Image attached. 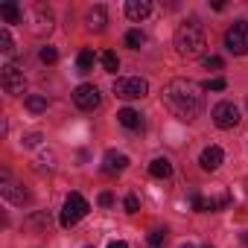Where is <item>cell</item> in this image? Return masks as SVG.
<instances>
[{"label":"cell","instance_id":"obj_35","mask_svg":"<svg viewBox=\"0 0 248 248\" xmlns=\"http://www.w3.org/2000/svg\"><path fill=\"white\" fill-rule=\"evenodd\" d=\"M85 248H91V245H85Z\"/></svg>","mask_w":248,"mask_h":248},{"label":"cell","instance_id":"obj_15","mask_svg":"<svg viewBox=\"0 0 248 248\" xmlns=\"http://www.w3.org/2000/svg\"><path fill=\"white\" fill-rule=\"evenodd\" d=\"M129 167V158L126 155H123V152H105V164H102V170L105 172H123V170H126Z\"/></svg>","mask_w":248,"mask_h":248},{"label":"cell","instance_id":"obj_33","mask_svg":"<svg viewBox=\"0 0 248 248\" xmlns=\"http://www.w3.org/2000/svg\"><path fill=\"white\" fill-rule=\"evenodd\" d=\"M202 248H213V245H202Z\"/></svg>","mask_w":248,"mask_h":248},{"label":"cell","instance_id":"obj_3","mask_svg":"<svg viewBox=\"0 0 248 248\" xmlns=\"http://www.w3.org/2000/svg\"><path fill=\"white\" fill-rule=\"evenodd\" d=\"M88 210H91V204H88V199L82 196V193H70L67 199H64V207H62V228H73L79 219H85L88 216Z\"/></svg>","mask_w":248,"mask_h":248},{"label":"cell","instance_id":"obj_6","mask_svg":"<svg viewBox=\"0 0 248 248\" xmlns=\"http://www.w3.org/2000/svg\"><path fill=\"white\" fill-rule=\"evenodd\" d=\"M0 82H3V91L9 96H21L27 91V79H24V70L18 64H6L3 73H0Z\"/></svg>","mask_w":248,"mask_h":248},{"label":"cell","instance_id":"obj_27","mask_svg":"<svg viewBox=\"0 0 248 248\" xmlns=\"http://www.w3.org/2000/svg\"><path fill=\"white\" fill-rule=\"evenodd\" d=\"M225 85H228L225 79H210V82H207L204 88H207V91H225Z\"/></svg>","mask_w":248,"mask_h":248},{"label":"cell","instance_id":"obj_9","mask_svg":"<svg viewBox=\"0 0 248 248\" xmlns=\"http://www.w3.org/2000/svg\"><path fill=\"white\" fill-rule=\"evenodd\" d=\"M0 190H3V196H6L12 204H24V202H30V193L21 190V184H12V181H9V172H3V187H0Z\"/></svg>","mask_w":248,"mask_h":248},{"label":"cell","instance_id":"obj_25","mask_svg":"<svg viewBox=\"0 0 248 248\" xmlns=\"http://www.w3.org/2000/svg\"><path fill=\"white\" fill-rule=\"evenodd\" d=\"M164 239H167V231H161V228H155V231L149 233V242H152V245H164Z\"/></svg>","mask_w":248,"mask_h":248},{"label":"cell","instance_id":"obj_32","mask_svg":"<svg viewBox=\"0 0 248 248\" xmlns=\"http://www.w3.org/2000/svg\"><path fill=\"white\" fill-rule=\"evenodd\" d=\"M181 248H193V245H181Z\"/></svg>","mask_w":248,"mask_h":248},{"label":"cell","instance_id":"obj_26","mask_svg":"<svg viewBox=\"0 0 248 248\" xmlns=\"http://www.w3.org/2000/svg\"><path fill=\"white\" fill-rule=\"evenodd\" d=\"M126 210H129V213H138V210H140L138 196H126Z\"/></svg>","mask_w":248,"mask_h":248},{"label":"cell","instance_id":"obj_1","mask_svg":"<svg viewBox=\"0 0 248 248\" xmlns=\"http://www.w3.org/2000/svg\"><path fill=\"white\" fill-rule=\"evenodd\" d=\"M202 91H204V88H202L199 82H193V79H172V82H167L161 99H164V108H167L172 117L190 123V120H196L199 111H202V102H204V93H202Z\"/></svg>","mask_w":248,"mask_h":248},{"label":"cell","instance_id":"obj_21","mask_svg":"<svg viewBox=\"0 0 248 248\" xmlns=\"http://www.w3.org/2000/svg\"><path fill=\"white\" fill-rule=\"evenodd\" d=\"M27 108H30L32 114L47 111V96H27Z\"/></svg>","mask_w":248,"mask_h":248},{"label":"cell","instance_id":"obj_30","mask_svg":"<svg viewBox=\"0 0 248 248\" xmlns=\"http://www.w3.org/2000/svg\"><path fill=\"white\" fill-rule=\"evenodd\" d=\"M108 248H129V242H123V239H114V242H108Z\"/></svg>","mask_w":248,"mask_h":248},{"label":"cell","instance_id":"obj_34","mask_svg":"<svg viewBox=\"0 0 248 248\" xmlns=\"http://www.w3.org/2000/svg\"><path fill=\"white\" fill-rule=\"evenodd\" d=\"M245 193H248V181H245Z\"/></svg>","mask_w":248,"mask_h":248},{"label":"cell","instance_id":"obj_17","mask_svg":"<svg viewBox=\"0 0 248 248\" xmlns=\"http://www.w3.org/2000/svg\"><path fill=\"white\" fill-rule=\"evenodd\" d=\"M149 172H152V178H170L172 175V164L167 158H155L149 164Z\"/></svg>","mask_w":248,"mask_h":248},{"label":"cell","instance_id":"obj_22","mask_svg":"<svg viewBox=\"0 0 248 248\" xmlns=\"http://www.w3.org/2000/svg\"><path fill=\"white\" fill-rule=\"evenodd\" d=\"M38 59H41L44 64H53V62H59V50L47 44V47H41V53H38Z\"/></svg>","mask_w":248,"mask_h":248},{"label":"cell","instance_id":"obj_8","mask_svg":"<svg viewBox=\"0 0 248 248\" xmlns=\"http://www.w3.org/2000/svg\"><path fill=\"white\" fill-rule=\"evenodd\" d=\"M73 105H76L79 111H93V108H99V91H96L93 85H79V88L73 91Z\"/></svg>","mask_w":248,"mask_h":248},{"label":"cell","instance_id":"obj_23","mask_svg":"<svg viewBox=\"0 0 248 248\" xmlns=\"http://www.w3.org/2000/svg\"><path fill=\"white\" fill-rule=\"evenodd\" d=\"M0 50H3L6 56H12V53H15V44H12V35H9L6 30H0Z\"/></svg>","mask_w":248,"mask_h":248},{"label":"cell","instance_id":"obj_29","mask_svg":"<svg viewBox=\"0 0 248 248\" xmlns=\"http://www.w3.org/2000/svg\"><path fill=\"white\" fill-rule=\"evenodd\" d=\"M99 204H102V207H111V204H114V196H111V193H99Z\"/></svg>","mask_w":248,"mask_h":248},{"label":"cell","instance_id":"obj_31","mask_svg":"<svg viewBox=\"0 0 248 248\" xmlns=\"http://www.w3.org/2000/svg\"><path fill=\"white\" fill-rule=\"evenodd\" d=\"M242 245H245V248H248V231H245V233H242Z\"/></svg>","mask_w":248,"mask_h":248},{"label":"cell","instance_id":"obj_18","mask_svg":"<svg viewBox=\"0 0 248 248\" xmlns=\"http://www.w3.org/2000/svg\"><path fill=\"white\" fill-rule=\"evenodd\" d=\"M0 18H3L6 24H21V9H18V3H3L0 6Z\"/></svg>","mask_w":248,"mask_h":248},{"label":"cell","instance_id":"obj_12","mask_svg":"<svg viewBox=\"0 0 248 248\" xmlns=\"http://www.w3.org/2000/svg\"><path fill=\"white\" fill-rule=\"evenodd\" d=\"M85 21H88V27H91L93 32H102L105 24H108V12H105V6H91L88 15H85Z\"/></svg>","mask_w":248,"mask_h":248},{"label":"cell","instance_id":"obj_10","mask_svg":"<svg viewBox=\"0 0 248 248\" xmlns=\"http://www.w3.org/2000/svg\"><path fill=\"white\" fill-rule=\"evenodd\" d=\"M222 161H225V152H222L219 146H207V149L202 152V158H199V164H202V170H207V172H213V170H219V167H222Z\"/></svg>","mask_w":248,"mask_h":248},{"label":"cell","instance_id":"obj_14","mask_svg":"<svg viewBox=\"0 0 248 248\" xmlns=\"http://www.w3.org/2000/svg\"><path fill=\"white\" fill-rule=\"evenodd\" d=\"M32 21H35V32H50V27H53V12L47 9V6H32Z\"/></svg>","mask_w":248,"mask_h":248},{"label":"cell","instance_id":"obj_13","mask_svg":"<svg viewBox=\"0 0 248 248\" xmlns=\"http://www.w3.org/2000/svg\"><path fill=\"white\" fill-rule=\"evenodd\" d=\"M117 120H120V126H126V129H132V132H140V129H143V117H140L135 108H123V111L117 114Z\"/></svg>","mask_w":248,"mask_h":248},{"label":"cell","instance_id":"obj_28","mask_svg":"<svg viewBox=\"0 0 248 248\" xmlns=\"http://www.w3.org/2000/svg\"><path fill=\"white\" fill-rule=\"evenodd\" d=\"M38 143H41V135H38V132H35V135H27V138H24V146H38Z\"/></svg>","mask_w":248,"mask_h":248},{"label":"cell","instance_id":"obj_16","mask_svg":"<svg viewBox=\"0 0 248 248\" xmlns=\"http://www.w3.org/2000/svg\"><path fill=\"white\" fill-rule=\"evenodd\" d=\"M93 64H96V53L93 50H82L79 53V59H76V73H91L93 70Z\"/></svg>","mask_w":248,"mask_h":248},{"label":"cell","instance_id":"obj_20","mask_svg":"<svg viewBox=\"0 0 248 248\" xmlns=\"http://www.w3.org/2000/svg\"><path fill=\"white\" fill-rule=\"evenodd\" d=\"M143 41H146V35H143L140 30H129V32H126V44H129L132 50H140Z\"/></svg>","mask_w":248,"mask_h":248},{"label":"cell","instance_id":"obj_11","mask_svg":"<svg viewBox=\"0 0 248 248\" xmlns=\"http://www.w3.org/2000/svg\"><path fill=\"white\" fill-rule=\"evenodd\" d=\"M149 12H152L149 0H129V3H126V18L129 21H146Z\"/></svg>","mask_w":248,"mask_h":248},{"label":"cell","instance_id":"obj_5","mask_svg":"<svg viewBox=\"0 0 248 248\" xmlns=\"http://www.w3.org/2000/svg\"><path fill=\"white\" fill-rule=\"evenodd\" d=\"M225 47L233 56H245L248 53V21H236L228 32H225Z\"/></svg>","mask_w":248,"mask_h":248},{"label":"cell","instance_id":"obj_19","mask_svg":"<svg viewBox=\"0 0 248 248\" xmlns=\"http://www.w3.org/2000/svg\"><path fill=\"white\" fill-rule=\"evenodd\" d=\"M99 62H102V67H105L108 73H117V67H120V59H117V53H111V50H105V53L99 56Z\"/></svg>","mask_w":248,"mask_h":248},{"label":"cell","instance_id":"obj_7","mask_svg":"<svg viewBox=\"0 0 248 248\" xmlns=\"http://www.w3.org/2000/svg\"><path fill=\"white\" fill-rule=\"evenodd\" d=\"M213 123L219 129H233L236 123H239V108L233 102H219L213 108Z\"/></svg>","mask_w":248,"mask_h":248},{"label":"cell","instance_id":"obj_2","mask_svg":"<svg viewBox=\"0 0 248 248\" xmlns=\"http://www.w3.org/2000/svg\"><path fill=\"white\" fill-rule=\"evenodd\" d=\"M204 47H207V38H204V30L196 21H187V24L178 27V32H175V50H178V56L196 59V56L204 53Z\"/></svg>","mask_w":248,"mask_h":248},{"label":"cell","instance_id":"obj_24","mask_svg":"<svg viewBox=\"0 0 248 248\" xmlns=\"http://www.w3.org/2000/svg\"><path fill=\"white\" fill-rule=\"evenodd\" d=\"M207 70H222V59L219 56H204V62H202Z\"/></svg>","mask_w":248,"mask_h":248},{"label":"cell","instance_id":"obj_4","mask_svg":"<svg viewBox=\"0 0 248 248\" xmlns=\"http://www.w3.org/2000/svg\"><path fill=\"white\" fill-rule=\"evenodd\" d=\"M146 91H149V85L140 76H120L114 82V93L120 99H140V96H146Z\"/></svg>","mask_w":248,"mask_h":248}]
</instances>
